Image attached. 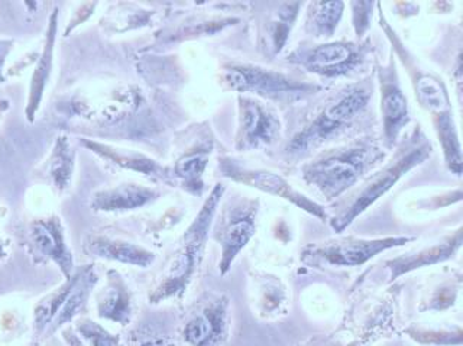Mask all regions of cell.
Returning <instances> with one entry per match:
<instances>
[{"instance_id":"29","label":"cell","mask_w":463,"mask_h":346,"mask_svg":"<svg viewBox=\"0 0 463 346\" xmlns=\"http://www.w3.org/2000/svg\"><path fill=\"white\" fill-rule=\"evenodd\" d=\"M354 7V25L358 33V36L364 35L365 29L369 25V16H373V4L371 2H354L351 4Z\"/></svg>"},{"instance_id":"25","label":"cell","mask_w":463,"mask_h":346,"mask_svg":"<svg viewBox=\"0 0 463 346\" xmlns=\"http://www.w3.org/2000/svg\"><path fill=\"white\" fill-rule=\"evenodd\" d=\"M405 335L412 342L421 346H462V326L410 325L404 329Z\"/></svg>"},{"instance_id":"8","label":"cell","mask_w":463,"mask_h":346,"mask_svg":"<svg viewBox=\"0 0 463 346\" xmlns=\"http://www.w3.org/2000/svg\"><path fill=\"white\" fill-rule=\"evenodd\" d=\"M222 80L229 91L257 94L260 98L279 103L303 101L320 89L316 84L291 79L284 72L250 64L224 67Z\"/></svg>"},{"instance_id":"4","label":"cell","mask_w":463,"mask_h":346,"mask_svg":"<svg viewBox=\"0 0 463 346\" xmlns=\"http://www.w3.org/2000/svg\"><path fill=\"white\" fill-rule=\"evenodd\" d=\"M371 98L373 91L365 84L349 87L335 101H330L329 105H326L307 127L294 135L293 139L287 145V154L297 159L308 156L326 142L344 134L359 116L365 113Z\"/></svg>"},{"instance_id":"26","label":"cell","mask_w":463,"mask_h":346,"mask_svg":"<svg viewBox=\"0 0 463 346\" xmlns=\"http://www.w3.org/2000/svg\"><path fill=\"white\" fill-rule=\"evenodd\" d=\"M72 323L77 335L87 346H123L119 335L109 332L105 326L94 322L93 319L80 316Z\"/></svg>"},{"instance_id":"17","label":"cell","mask_w":463,"mask_h":346,"mask_svg":"<svg viewBox=\"0 0 463 346\" xmlns=\"http://www.w3.org/2000/svg\"><path fill=\"white\" fill-rule=\"evenodd\" d=\"M98 318L120 326L130 325L134 318V297L119 271L109 270L106 283L94 293Z\"/></svg>"},{"instance_id":"24","label":"cell","mask_w":463,"mask_h":346,"mask_svg":"<svg viewBox=\"0 0 463 346\" xmlns=\"http://www.w3.org/2000/svg\"><path fill=\"white\" fill-rule=\"evenodd\" d=\"M344 2H316L311 4L306 31L317 38H329L336 31L340 18L344 14Z\"/></svg>"},{"instance_id":"15","label":"cell","mask_w":463,"mask_h":346,"mask_svg":"<svg viewBox=\"0 0 463 346\" xmlns=\"http://www.w3.org/2000/svg\"><path fill=\"white\" fill-rule=\"evenodd\" d=\"M378 79H380L383 138H385V145L391 149L409 123V101L402 91L392 60L387 67H380Z\"/></svg>"},{"instance_id":"34","label":"cell","mask_w":463,"mask_h":346,"mask_svg":"<svg viewBox=\"0 0 463 346\" xmlns=\"http://www.w3.org/2000/svg\"><path fill=\"white\" fill-rule=\"evenodd\" d=\"M7 109H9V101L0 99V116H2V113L6 112Z\"/></svg>"},{"instance_id":"2","label":"cell","mask_w":463,"mask_h":346,"mask_svg":"<svg viewBox=\"0 0 463 346\" xmlns=\"http://www.w3.org/2000/svg\"><path fill=\"white\" fill-rule=\"evenodd\" d=\"M383 159V152L375 142L361 139L304 164L301 176L304 183L333 202L364 180Z\"/></svg>"},{"instance_id":"33","label":"cell","mask_w":463,"mask_h":346,"mask_svg":"<svg viewBox=\"0 0 463 346\" xmlns=\"http://www.w3.org/2000/svg\"><path fill=\"white\" fill-rule=\"evenodd\" d=\"M43 346H65L61 341L58 340L57 336H51L47 341H43Z\"/></svg>"},{"instance_id":"23","label":"cell","mask_w":463,"mask_h":346,"mask_svg":"<svg viewBox=\"0 0 463 346\" xmlns=\"http://www.w3.org/2000/svg\"><path fill=\"white\" fill-rule=\"evenodd\" d=\"M76 166V149L65 135L57 138L48 159L38 168V177L58 196L64 195L71 186Z\"/></svg>"},{"instance_id":"21","label":"cell","mask_w":463,"mask_h":346,"mask_svg":"<svg viewBox=\"0 0 463 346\" xmlns=\"http://www.w3.org/2000/svg\"><path fill=\"white\" fill-rule=\"evenodd\" d=\"M212 142L199 141L190 145L170 168L171 184L180 186L193 196H202L206 188L203 176L209 164Z\"/></svg>"},{"instance_id":"16","label":"cell","mask_w":463,"mask_h":346,"mask_svg":"<svg viewBox=\"0 0 463 346\" xmlns=\"http://www.w3.org/2000/svg\"><path fill=\"white\" fill-rule=\"evenodd\" d=\"M462 244L463 229L462 226H459L455 231L449 232L445 236H441L440 239L433 242L430 245L391 258L385 263V268L388 271V282H394L397 278L409 274L412 271L421 270V268L431 267L436 264L452 260L453 256L459 253Z\"/></svg>"},{"instance_id":"5","label":"cell","mask_w":463,"mask_h":346,"mask_svg":"<svg viewBox=\"0 0 463 346\" xmlns=\"http://www.w3.org/2000/svg\"><path fill=\"white\" fill-rule=\"evenodd\" d=\"M258 212L260 200L245 196L229 198L219 206L210 235L221 248L217 265L222 277L228 274L239 254L257 234Z\"/></svg>"},{"instance_id":"18","label":"cell","mask_w":463,"mask_h":346,"mask_svg":"<svg viewBox=\"0 0 463 346\" xmlns=\"http://www.w3.org/2000/svg\"><path fill=\"white\" fill-rule=\"evenodd\" d=\"M159 197L161 193L156 188L144 184L122 183L94 191L89 207L93 212L101 213L132 212L152 205Z\"/></svg>"},{"instance_id":"32","label":"cell","mask_w":463,"mask_h":346,"mask_svg":"<svg viewBox=\"0 0 463 346\" xmlns=\"http://www.w3.org/2000/svg\"><path fill=\"white\" fill-rule=\"evenodd\" d=\"M14 40H0V84L6 80V77L4 76V67L7 55L11 54L12 48H14Z\"/></svg>"},{"instance_id":"3","label":"cell","mask_w":463,"mask_h":346,"mask_svg":"<svg viewBox=\"0 0 463 346\" xmlns=\"http://www.w3.org/2000/svg\"><path fill=\"white\" fill-rule=\"evenodd\" d=\"M431 154V145L427 139L412 141L405 149L398 152L397 159L383 167L378 173L371 174L354 195L339 203V209L329 216V225L336 234H342L347 226H351L362 213L378 202L394 187L402 177L411 171L414 167L426 161Z\"/></svg>"},{"instance_id":"19","label":"cell","mask_w":463,"mask_h":346,"mask_svg":"<svg viewBox=\"0 0 463 346\" xmlns=\"http://www.w3.org/2000/svg\"><path fill=\"white\" fill-rule=\"evenodd\" d=\"M98 283L99 275L94 270L93 264H87V265L74 270V283H72L71 290L65 297L64 303L60 307L55 318L51 322V325L48 326L47 332L43 335V341L57 335V332H60L62 328L69 326L80 316H83L81 313L86 309L91 293L96 289Z\"/></svg>"},{"instance_id":"12","label":"cell","mask_w":463,"mask_h":346,"mask_svg":"<svg viewBox=\"0 0 463 346\" xmlns=\"http://www.w3.org/2000/svg\"><path fill=\"white\" fill-rule=\"evenodd\" d=\"M365 58L366 50L358 43H327L298 48L288 60L313 74L335 79L356 72Z\"/></svg>"},{"instance_id":"22","label":"cell","mask_w":463,"mask_h":346,"mask_svg":"<svg viewBox=\"0 0 463 346\" xmlns=\"http://www.w3.org/2000/svg\"><path fill=\"white\" fill-rule=\"evenodd\" d=\"M79 141L89 151L94 152L96 156L108 159V161L116 164V166H119L120 168L144 174V176L151 177L154 180H161L164 183L171 184L170 168L161 166V164L148 159V157L144 156L141 152L115 149V147H110V145L90 141V139H86V138H79Z\"/></svg>"},{"instance_id":"13","label":"cell","mask_w":463,"mask_h":346,"mask_svg":"<svg viewBox=\"0 0 463 346\" xmlns=\"http://www.w3.org/2000/svg\"><path fill=\"white\" fill-rule=\"evenodd\" d=\"M281 122L271 109L258 99L239 96V127L236 149L250 151L269 147L279 139Z\"/></svg>"},{"instance_id":"1","label":"cell","mask_w":463,"mask_h":346,"mask_svg":"<svg viewBox=\"0 0 463 346\" xmlns=\"http://www.w3.org/2000/svg\"><path fill=\"white\" fill-rule=\"evenodd\" d=\"M224 184L217 183L195 215L190 226L181 235L177 245L168 255L163 268L152 283L148 293L151 304H159L166 300L181 299L192 284L193 278L202 265L207 241L213 225L217 209L223 200Z\"/></svg>"},{"instance_id":"20","label":"cell","mask_w":463,"mask_h":346,"mask_svg":"<svg viewBox=\"0 0 463 346\" xmlns=\"http://www.w3.org/2000/svg\"><path fill=\"white\" fill-rule=\"evenodd\" d=\"M58 31V9L51 14L48 19L47 33L43 40V51L40 57L35 62L31 83H29L28 101H26L25 116L28 122L33 123L35 120L36 112L40 109L43 101V93L50 82L51 72H52V64H54L55 40H57Z\"/></svg>"},{"instance_id":"10","label":"cell","mask_w":463,"mask_h":346,"mask_svg":"<svg viewBox=\"0 0 463 346\" xmlns=\"http://www.w3.org/2000/svg\"><path fill=\"white\" fill-rule=\"evenodd\" d=\"M219 164H221L222 174L231 178L232 181L245 184L248 187L262 191V193H267V195L284 198V200L296 206V207L303 210V212L308 213L311 216L317 217L318 220L329 219V213L320 203L303 195L300 190L293 187L279 174L268 170H258V168H248V167H242L231 159H221Z\"/></svg>"},{"instance_id":"7","label":"cell","mask_w":463,"mask_h":346,"mask_svg":"<svg viewBox=\"0 0 463 346\" xmlns=\"http://www.w3.org/2000/svg\"><path fill=\"white\" fill-rule=\"evenodd\" d=\"M414 238L410 236H381V238H342L313 242L304 246L301 253L303 263L311 267L354 268L366 263L398 246H404Z\"/></svg>"},{"instance_id":"11","label":"cell","mask_w":463,"mask_h":346,"mask_svg":"<svg viewBox=\"0 0 463 346\" xmlns=\"http://www.w3.org/2000/svg\"><path fill=\"white\" fill-rule=\"evenodd\" d=\"M229 306L231 302L224 294H212L203 299L181 326V341L187 346L223 345L231 328Z\"/></svg>"},{"instance_id":"28","label":"cell","mask_w":463,"mask_h":346,"mask_svg":"<svg viewBox=\"0 0 463 346\" xmlns=\"http://www.w3.org/2000/svg\"><path fill=\"white\" fill-rule=\"evenodd\" d=\"M460 283H445L440 287L434 290L429 302L421 306V311H434L443 312L449 307H452L455 304L456 299H458V293H459Z\"/></svg>"},{"instance_id":"14","label":"cell","mask_w":463,"mask_h":346,"mask_svg":"<svg viewBox=\"0 0 463 346\" xmlns=\"http://www.w3.org/2000/svg\"><path fill=\"white\" fill-rule=\"evenodd\" d=\"M83 253L96 260L137 268H149L156 260V253L151 249L108 229L89 232L83 238Z\"/></svg>"},{"instance_id":"27","label":"cell","mask_w":463,"mask_h":346,"mask_svg":"<svg viewBox=\"0 0 463 346\" xmlns=\"http://www.w3.org/2000/svg\"><path fill=\"white\" fill-rule=\"evenodd\" d=\"M286 302V290L281 283L274 278H269L260 284L258 306L260 313L264 316H271L281 309L282 303Z\"/></svg>"},{"instance_id":"30","label":"cell","mask_w":463,"mask_h":346,"mask_svg":"<svg viewBox=\"0 0 463 346\" xmlns=\"http://www.w3.org/2000/svg\"><path fill=\"white\" fill-rule=\"evenodd\" d=\"M300 346H356L354 342H345L339 336H315Z\"/></svg>"},{"instance_id":"31","label":"cell","mask_w":463,"mask_h":346,"mask_svg":"<svg viewBox=\"0 0 463 346\" xmlns=\"http://www.w3.org/2000/svg\"><path fill=\"white\" fill-rule=\"evenodd\" d=\"M61 338L64 341L65 346H87L84 341L77 335L76 331L71 325L65 326L61 331Z\"/></svg>"},{"instance_id":"9","label":"cell","mask_w":463,"mask_h":346,"mask_svg":"<svg viewBox=\"0 0 463 346\" xmlns=\"http://www.w3.org/2000/svg\"><path fill=\"white\" fill-rule=\"evenodd\" d=\"M19 244L36 265L52 263L69 280L76 270L74 255L65 238L64 225L57 213L33 217L22 225Z\"/></svg>"},{"instance_id":"6","label":"cell","mask_w":463,"mask_h":346,"mask_svg":"<svg viewBox=\"0 0 463 346\" xmlns=\"http://www.w3.org/2000/svg\"><path fill=\"white\" fill-rule=\"evenodd\" d=\"M407 65L411 69L412 86L416 91L417 101L427 112H430L449 170L456 176H460L462 151H460L459 135L456 130L452 105H450L445 83L431 72L414 69L411 64Z\"/></svg>"}]
</instances>
